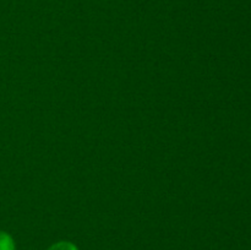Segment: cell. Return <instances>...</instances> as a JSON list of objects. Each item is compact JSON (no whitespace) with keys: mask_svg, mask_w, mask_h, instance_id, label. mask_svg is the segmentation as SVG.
I'll return each mask as SVG.
<instances>
[{"mask_svg":"<svg viewBox=\"0 0 251 250\" xmlns=\"http://www.w3.org/2000/svg\"><path fill=\"white\" fill-rule=\"evenodd\" d=\"M15 242L9 233L0 230V250H15Z\"/></svg>","mask_w":251,"mask_h":250,"instance_id":"obj_1","label":"cell"},{"mask_svg":"<svg viewBox=\"0 0 251 250\" xmlns=\"http://www.w3.org/2000/svg\"><path fill=\"white\" fill-rule=\"evenodd\" d=\"M48 250H78L75 244L70 242H58L51 245Z\"/></svg>","mask_w":251,"mask_h":250,"instance_id":"obj_2","label":"cell"}]
</instances>
